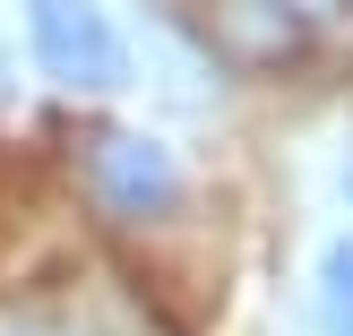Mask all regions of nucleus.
I'll list each match as a JSON object with an SVG mask.
<instances>
[{
  "label": "nucleus",
  "mask_w": 353,
  "mask_h": 336,
  "mask_svg": "<svg viewBox=\"0 0 353 336\" xmlns=\"http://www.w3.org/2000/svg\"><path fill=\"white\" fill-rule=\"evenodd\" d=\"M26 34H34L43 78L78 86V95H112V86H130V52H121L112 17H103L95 0H26Z\"/></svg>",
  "instance_id": "1"
},
{
  "label": "nucleus",
  "mask_w": 353,
  "mask_h": 336,
  "mask_svg": "<svg viewBox=\"0 0 353 336\" xmlns=\"http://www.w3.org/2000/svg\"><path fill=\"white\" fill-rule=\"evenodd\" d=\"M345 17V0H216V52L241 69H285Z\"/></svg>",
  "instance_id": "2"
},
{
  "label": "nucleus",
  "mask_w": 353,
  "mask_h": 336,
  "mask_svg": "<svg viewBox=\"0 0 353 336\" xmlns=\"http://www.w3.org/2000/svg\"><path fill=\"white\" fill-rule=\"evenodd\" d=\"M86 181H95L103 216H121V224H155V216H172V199H181L172 147H155V138H138V130H103Z\"/></svg>",
  "instance_id": "3"
},
{
  "label": "nucleus",
  "mask_w": 353,
  "mask_h": 336,
  "mask_svg": "<svg viewBox=\"0 0 353 336\" xmlns=\"http://www.w3.org/2000/svg\"><path fill=\"white\" fill-rule=\"evenodd\" d=\"M0 336H155V328L112 293H34L0 310Z\"/></svg>",
  "instance_id": "4"
},
{
  "label": "nucleus",
  "mask_w": 353,
  "mask_h": 336,
  "mask_svg": "<svg viewBox=\"0 0 353 336\" xmlns=\"http://www.w3.org/2000/svg\"><path fill=\"white\" fill-rule=\"evenodd\" d=\"M319 336H353V233L319 259Z\"/></svg>",
  "instance_id": "5"
},
{
  "label": "nucleus",
  "mask_w": 353,
  "mask_h": 336,
  "mask_svg": "<svg viewBox=\"0 0 353 336\" xmlns=\"http://www.w3.org/2000/svg\"><path fill=\"white\" fill-rule=\"evenodd\" d=\"M0 103H9V52H0Z\"/></svg>",
  "instance_id": "6"
},
{
  "label": "nucleus",
  "mask_w": 353,
  "mask_h": 336,
  "mask_svg": "<svg viewBox=\"0 0 353 336\" xmlns=\"http://www.w3.org/2000/svg\"><path fill=\"white\" fill-rule=\"evenodd\" d=\"M345 190H353V164H345Z\"/></svg>",
  "instance_id": "7"
}]
</instances>
